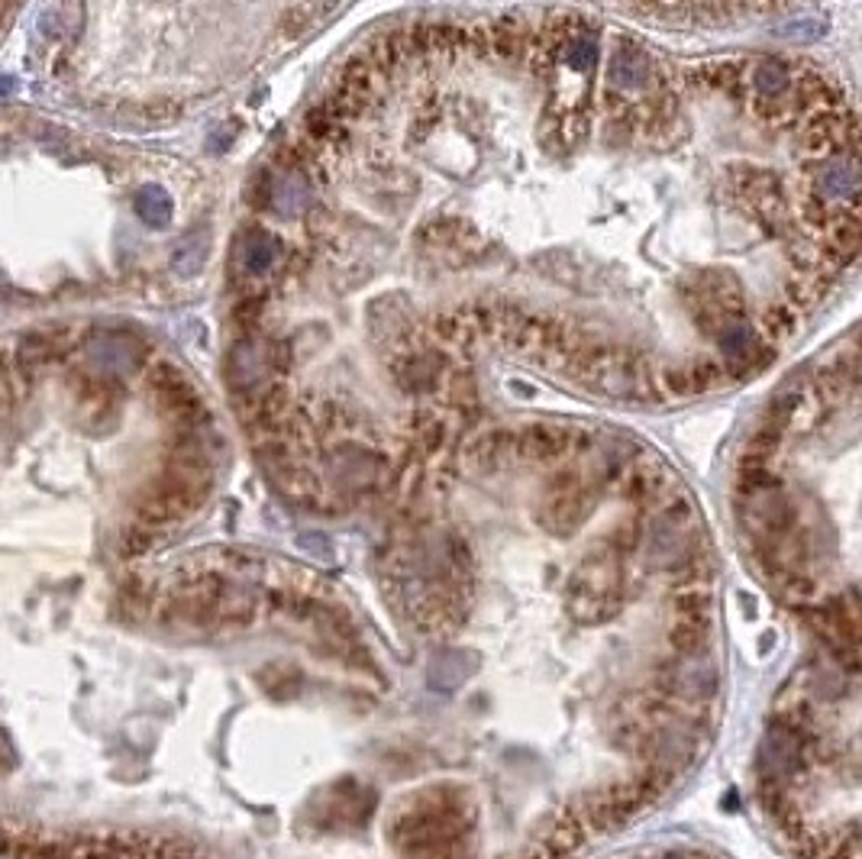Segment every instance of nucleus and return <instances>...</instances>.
<instances>
[{
    "label": "nucleus",
    "instance_id": "2",
    "mask_svg": "<svg viewBox=\"0 0 862 859\" xmlns=\"http://www.w3.org/2000/svg\"><path fill=\"white\" fill-rule=\"evenodd\" d=\"M653 81V62L640 46H617L614 62H611V84L620 91H643Z\"/></svg>",
    "mask_w": 862,
    "mask_h": 859
},
{
    "label": "nucleus",
    "instance_id": "3",
    "mask_svg": "<svg viewBox=\"0 0 862 859\" xmlns=\"http://www.w3.org/2000/svg\"><path fill=\"white\" fill-rule=\"evenodd\" d=\"M204 262H207V230H194L178 243L172 265L181 278H194L204 269Z\"/></svg>",
    "mask_w": 862,
    "mask_h": 859
},
{
    "label": "nucleus",
    "instance_id": "1",
    "mask_svg": "<svg viewBox=\"0 0 862 859\" xmlns=\"http://www.w3.org/2000/svg\"><path fill=\"white\" fill-rule=\"evenodd\" d=\"M278 259H281V243L268 230L252 227L239 236L236 262H239V272H243L249 281H262V278L272 275Z\"/></svg>",
    "mask_w": 862,
    "mask_h": 859
},
{
    "label": "nucleus",
    "instance_id": "4",
    "mask_svg": "<svg viewBox=\"0 0 862 859\" xmlns=\"http://www.w3.org/2000/svg\"><path fill=\"white\" fill-rule=\"evenodd\" d=\"M562 62H565V68H569V72L588 75L591 68H595V62H598V39L591 36V33H585V30L575 33L569 42H565Z\"/></svg>",
    "mask_w": 862,
    "mask_h": 859
},
{
    "label": "nucleus",
    "instance_id": "5",
    "mask_svg": "<svg viewBox=\"0 0 862 859\" xmlns=\"http://www.w3.org/2000/svg\"><path fill=\"white\" fill-rule=\"evenodd\" d=\"M136 214L143 217V223H149V227H165V223L172 220V197L162 188L149 185L136 194Z\"/></svg>",
    "mask_w": 862,
    "mask_h": 859
},
{
    "label": "nucleus",
    "instance_id": "7",
    "mask_svg": "<svg viewBox=\"0 0 862 859\" xmlns=\"http://www.w3.org/2000/svg\"><path fill=\"white\" fill-rule=\"evenodd\" d=\"M262 298L259 294H246V298H239V304L233 307V317H236V323L239 327H256L259 323V317H262Z\"/></svg>",
    "mask_w": 862,
    "mask_h": 859
},
{
    "label": "nucleus",
    "instance_id": "6",
    "mask_svg": "<svg viewBox=\"0 0 862 859\" xmlns=\"http://www.w3.org/2000/svg\"><path fill=\"white\" fill-rule=\"evenodd\" d=\"M775 36H782V39H795V42H814V39H821L824 36V23L821 20H798V23H791V26H779V30H775Z\"/></svg>",
    "mask_w": 862,
    "mask_h": 859
}]
</instances>
